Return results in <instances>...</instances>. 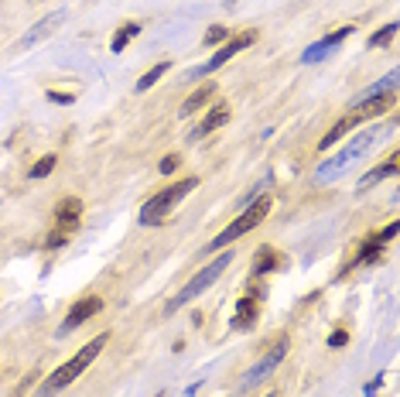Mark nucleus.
Returning <instances> with one entry per match:
<instances>
[{
	"label": "nucleus",
	"instance_id": "obj_1",
	"mask_svg": "<svg viewBox=\"0 0 400 397\" xmlns=\"http://www.w3.org/2000/svg\"><path fill=\"white\" fill-rule=\"evenodd\" d=\"M387 134L383 127H366V130H360V134H352V138L345 140V147L339 151V155H332L328 161H322L318 164V172H315V181L318 185H332V181H339L352 168V164H360L377 144H380V138Z\"/></svg>",
	"mask_w": 400,
	"mask_h": 397
},
{
	"label": "nucleus",
	"instance_id": "obj_2",
	"mask_svg": "<svg viewBox=\"0 0 400 397\" xmlns=\"http://www.w3.org/2000/svg\"><path fill=\"white\" fill-rule=\"evenodd\" d=\"M106 342H110V336H106V332H99V336L89 339V342H86V346L79 350L76 357H69L65 363H62V367H58V370H52L48 377L41 380L38 397H52V394H58V391H65V387H69V384H72L76 377H82V374L89 370V363H93V359L99 357L103 350H106Z\"/></svg>",
	"mask_w": 400,
	"mask_h": 397
},
{
	"label": "nucleus",
	"instance_id": "obj_3",
	"mask_svg": "<svg viewBox=\"0 0 400 397\" xmlns=\"http://www.w3.org/2000/svg\"><path fill=\"white\" fill-rule=\"evenodd\" d=\"M195 189H199V179H195V175H189V179H178V181H172V185H165L157 196H151L148 202H144V209H140V226H161L174 206L189 196V192H195Z\"/></svg>",
	"mask_w": 400,
	"mask_h": 397
},
{
	"label": "nucleus",
	"instance_id": "obj_4",
	"mask_svg": "<svg viewBox=\"0 0 400 397\" xmlns=\"http://www.w3.org/2000/svg\"><path fill=\"white\" fill-rule=\"evenodd\" d=\"M270 209H274L270 196H267V192H264V196H257L250 206H243V213L233 219L223 233H216V240L209 243V254H212V250H223V247H229V243H236L240 237H247L250 230H257V226L270 216Z\"/></svg>",
	"mask_w": 400,
	"mask_h": 397
},
{
	"label": "nucleus",
	"instance_id": "obj_5",
	"mask_svg": "<svg viewBox=\"0 0 400 397\" xmlns=\"http://www.w3.org/2000/svg\"><path fill=\"white\" fill-rule=\"evenodd\" d=\"M229 260H233V254H219V257L212 260V264H206V267H202V271H199V274H195V278H191L189 284H185V288H182V291L172 298V301H168V312H178L182 305H189L191 298H199L202 291H209L212 284L219 281V274H223V271L229 267Z\"/></svg>",
	"mask_w": 400,
	"mask_h": 397
},
{
	"label": "nucleus",
	"instance_id": "obj_6",
	"mask_svg": "<svg viewBox=\"0 0 400 397\" xmlns=\"http://www.w3.org/2000/svg\"><path fill=\"white\" fill-rule=\"evenodd\" d=\"M253 41H257V31H253V28H250V31H240L236 38L223 41V45H219V52H216V55H212L206 65H195V69H189V72H185V79L195 82V79H206V76H212L216 69H223V65H226L233 55H240V52H243V48H250Z\"/></svg>",
	"mask_w": 400,
	"mask_h": 397
},
{
	"label": "nucleus",
	"instance_id": "obj_7",
	"mask_svg": "<svg viewBox=\"0 0 400 397\" xmlns=\"http://www.w3.org/2000/svg\"><path fill=\"white\" fill-rule=\"evenodd\" d=\"M79 219H82V198L65 196L55 206V213H52V237H48V247H52V250H55V247H62L65 240L76 233Z\"/></svg>",
	"mask_w": 400,
	"mask_h": 397
},
{
	"label": "nucleus",
	"instance_id": "obj_8",
	"mask_svg": "<svg viewBox=\"0 0 400 397\" xmlns=\"http://www.w3.org/2000/svg\"><path fill=\"white\" fill-rule=\"evenodd\" d=\"M287 357V339H277L270 350H267V357H260V363L257 367H250L247 374H243V380H240V391H250V387H257V384H264L277 367H281V359Z\"/></svg>",
	"mask_w": 400,
	"mask_h": 397
},
{
	"label": "nucleus",
	"instance_id": "obj_9",
	"mask_svg": "<svg viewBox=\"0 0 400 397\" xmlns=\"http://www.w3.org/2000/svg\"><path fill=\"white\" fill-rule=\"evenodd\" d=\"M103 308V298H96V295H89V298H79L76 305L69 308V315L62 318V325H58V336H69L72 329H79V325H86L89 318L96 315Z\"/></svg>",
	"mask_w": 400,
	"mask_h": 397
},
{
	"label": "nucleus",
	"instance_id": "obj_10",
	"mask_svg": "<svg viewBox=\"0 0 400 397\" xmlns=\"http://www.w3.org/2000/svg\"><path fill=\"white\" fill-rule=\"evenodd\" d=\"M260 288H253V291H247V295L236 301V312H233V318H229V329H253V322H257V315H260Z\"/></svg>",
	"mask_w": 400,
	"mask_h": 397
},
{
	"label": "nucleus",
	"instance_id": "obj_11",
	"mask_svg": "<svg viewBox=\"0 0 400 397\" xmlns=\"http://www.w3.org/2000/svg\"><path fill=\"white\" fill-rule=\"evenodd\" d=\"M349 35H352V24H345V28H335V31H332V35H325L322 41L308 45L305 55H301V62H305V65H315V62L325 59V55H328V52H332L335 45H343V41L349 38Z\"/></svg>",
	"mask_w": 400,
	"mask_h": 397
},
{
	"label": "nucleus",
	"instance_id": "obj_12",
	"mask_svg": "<svg viewBox=\"0 0 400 397\" xmlns=\"http://www.w3.org/2000/svg\"><path fill=\"white\" fill-rule=\"evenodd\" d=\"M397 79H400V72L397 69H390L387 76H383L380 82H373V86H366L360 96H352V103H349V110L352 106H362V103H373V99H387V96H394V89H397Z\"/></svg>",
	"mask_w": 400,
	"mask_h": 397
},
{
	"label": "nucleus",
	"instance_id": "obj_13",
	"mask_svg": "<svg viewBox=\"0 0 400 397\" xmlns=\"http://www.w3.org/2000/svg\"><path fill=\"white\" fill-rule=\"evenodd\" d=\"M229 120V103H216L209 113L202 117V123L199 127H191V134H189V140H202V138H209L212 130H219L223 123Z\"/></svg>",
	"mask_w": 400,
	"mask_h": 397
},
{
	"label": "nucleus",
	"instance_id": "obj_14",
	"mask_svg": "<svg viewBox=\"0 0 400 397\" xmlns=\"http://www.w3.org/2000/svg\"><path fill=\"white\" fill-rule=\"evenodd\" d=\"M277 267H281V254L274 247H260L253 254V264H250V278H264V274L277 271Z\"/></svg>",
	"mask_w": 400,
	"mask_h": 397
},
{
	"label": "nucleus",
	"instance_id": "obj_15",
	"mask_svg": "<svg viewBox=\"0 0 400 397\" xmlns=\"http://www.w3.org/2000/svg\"><path fill=\"white\" fill-rule=\"evenodd\" d=\"M62 21H65V11H55V14H52V18L38 21V24H35V28H31V31H28V35H24V38H21V48H31V45H38L41 38H48V35H52V31H55L58 24H62Z\"/></svg>",
	"mask_w": 400,
	"mask_h": 397
},
{
	"label": "nucleus",
	"instance_id": "obj_16",
	"mask_svg": "<svg viewBox=\"0 0 400 397\" xmlns=\"http://www.w3.org/2000/svg\"><path fill=\"white\" fill-rule=\"evenodd\" d=\"M397 168H400V151H390L383 164H377L370 175H362L360 189H370V185H377V181H383V179H394V175H397Z\"/></svg>",
	"mask_w": 400,
	"mask_h": 397
},
{
	"label": "nucleus",
	"instance_id": "obj_17",
	"mask_svg": "<svg viewBox=\"0 0 400 397\" xmlns=\"http://www.w3.org/2000/svg\"><path fill=\"white\" fill-rule=\"evenodd\" d=\"M212 96H216V86H202V89H195L185 103H182V110H178V117H191V113H199L202 106H209L212 103Z\"/></svg>",
	"mask_w": 400,
	"mask_h": 397
},
{
	"label": "nucleus",
	"instance_id": "obj_18",
	"mask_svg": "<svg viewBox=\"0 0 400 397\" xmlns=\"http://www.w3.org/2000/svg\"><path fill=\"white\" fill-rule=\"evenodd\" d=\"M383 247H387V243H380V240H377V233H373V237H370V240H366V243L360 247V254L349 260V267H345V271H356V267H362V264H373V260H380Z\"/></svg>",
	"mask_w": 400,
	"mask_h": 397
},
{
	"label": "nucleus",
	"instance_id": "obj_19",
	"mask_svg": "<svg viewBox=\"0 0 400 397\" xmlns=\"http://www.w3.org/2000/svg\"><path fill=\"white\" fill-rule=\"evenodd\" d=\"M137 35H140V24H137V21H127V24H120V28H116V38L110 41L113 55H120V52H123V48H127V45H130Z\"/></svg>",
	"mask_w": 400,
	"mask_h": 397
},
{
	"label": "nucleus",
	"instance_id": "obj_20",
	"mask_svg": "<svg viewBox=\"0 0 400 397\" xmlns=\"http://www.w3.org/2000/svg\"><path fill=\"white\" fill-rule=\"evenodd\" d=\"M168 72H172V62H157V65H151V69H148V72H144V76L137 79V86H133V89H137V93H148L154 82L165 79Z\"/></svg>",
	"mask_w": 400,
	"mask_h": 397
},
{
	"label": "nucleus",
	"instance_id": "obj_21",
	"mask_svg": "<svg viewBox=\"0 0 400 397\" xmlns=\"http://www.w3.org/2000/svg\"><path fill=\"white\" fill-rule=\"evenodd\" d=\"M52 168H55V155H45V158L35 161V168H31L28 175H31V179H48V175H52Z\"/></svg>",
	"mask_w": 400,
	"mask_h": 397
},
{
	"label": "nucleus",
	"instance_id": "obj_22",
	"mask_svg": "<svg viewBox=\"0 0 400 397\" xmlns=\"http://www.w3.org/2000/svg\"><path fill=\"white\" fill-rule=\"evenodd\" d=\"M394 35H397V24H387V28H380V31L370 38V48H383V45H390Z\"/></svg>",
	"mask_w": 400,
	"mask_h": 397
},
{
	"label": "nucleus",
	"instance_id": "obj_23",
	"mask_svg": "<svg viewBox=\"0 0 400 397\" xmlns=\"http://www.w3.org/2000/svg\"><path fill=\"white\" fill-rule=\"evenodd\" d=\"M223 41H229V31L223 28V24H216V28H209V31H206L202 45H206V48H212V45H223Z\"/></svg>",
	"mask_w": 400,
	"mask_h": 397
},
{
	"label": "nucleus",
	"instance_id": "obj_24",
	"mask_svg": "<svg viewBox=\"0 0 400 397\" xmlns=\"http://www.w3.org/2000/svg\"><path fill=\"white\" fill-rule=\"evenodd\" d=\"M178 168H182V155H165L161 164H157V172H161V175H174Z\"/></svg>",
	"mask_w": 400,
	"mask_h": 397
},
{
	"label": "nucleus",
	"instance_id": "obj_25",
	"mask_svg": "<svg viewBox=\"0 0 400 397\" xmlns=\"http://www.w3.org/2000/svg\"><path fill=\"white\" fill-rule=\"evenodd\" d=\"M345 342H349V332H345V329H335V332L328 336V346H335V350H339V346H345Z\"/></svg>",
	"mask_w": 400,
	"mask_h": 397
},
{
	"label": "nucleus",
	"instance_id": "obj_26",
	"mask_svg": "<svg viewBox=\"0 0 400 397\" xmlns=\"http://www.w3.org/2000/svg\"><path fill=\"white\" fill-rule=\"evenodd\" d=\"M48 99H52V103H72L76 93H55V89H48Z\"/></svg>",
	"mask_w": 400,
	"mask_h": 397
},
{
	"label": "nucleus",
	"instance_id": "obj_27",
	"mask_svg": "<svg viewBox=\"0 0 400 397\" xmlns=\"http://www.w3.org/2000/svg\"><path fill=\"white\" fill-rule=\"evenodd\" d=\"M267 397H277V394H267Z\"/></svg>",
	"mask_w": 400,
	"mask_h": 397
}]
</instances>
